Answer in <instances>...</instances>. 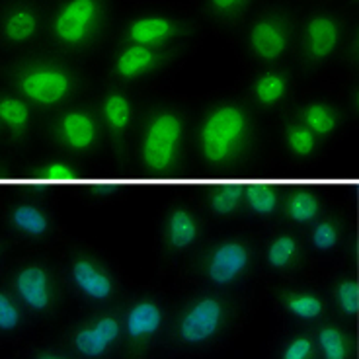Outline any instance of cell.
<instances>
[{"mask_svg": "<svg viewBox=\"0 0 359 359\" xmlns=\"http://www.w3.org/2000/svg\"><path fill=\"white\" fill-rule=\"evenodd\" d=\"M246 119L234 106H223L207 117L201 129V149L207 161L223 162L229 158L233 144L243 137Z\"/></svg>", "mask_w": 359, "mask_h": 359, "instance_id": "cell-1", "label": "cell"}, {"mask_svg": "<svg viewBox=\"0 0 359 359\" xmlns=\"http://www.w3.org/2000/svg\"><path fill=\"white\" fill-rule=\"evenodd\" d=\"M182 137V123L172 114H162L154 119L144 135L143 158L151 170H166L174 161Z\"/></svg>", "mask_w": 359, "mask_h": 359, "instance_id": "cell-2", "label": "cell"}, {"mask_svg": "<svg viewBox=\"0 0 359 359\" xmlns=\"http://www.w3.org/2000/svg\"><path fill=\"white\" fill-rule=\"evenodd\" d=\"M313 341L309 338H295L283 351V359H311Z\"/></svg>", "mask_w": 359, "mask_h": 359, "instance_id": "cell-33", "label": "cell"}, {"mask_svg": "<svg viewBox=\"0 0 359 359\" xmlns=\"http://www.w3.org/2000/svg\"><path fill=\"white\" fill-rule=\"evenodd\" d=\"M20 88L27 98L43 106H53L71 90V79L61 69L39 67L26 72L20 81Z\"/></svg>", "mask_w": 359, "mask_h": 359, "instance_id": "cell-4", "label": "cell"}, {"mask_svg": "<svg viewBox=\"0 0 359 359\" xmlns=\"http://www.w3.org/2000/svg\"><path fill=\"white\" fill-rule=\"evenodd\" d=\"M198 236V226L186 211H174L168 221V241L174 248H186L196 241Z\"/></svg>", "mask_w": 359, "mask_h": 359, "instance_id": "cell-17", "label": "cell"}, {"mask_svg": "<svg viewBox=\"0 0 359 359\" xmlns=\"http://www.w3.org/2000/svg\"><path fill=\"white\" fill-rule=\"evenodd\" d=\"M72 278L74 283L81 287L82 293H86L92 299L104 301L111 295V281L108 276H104L94 264H90L88 260H79L72 268Z\"/></svg>", "mask_w": 359, "mask_h": 359, "instance_id": "cell-12", "label": "cell"}, {"mask_svg": "<svg viewBox=\"0 0 359 359\" xmlns=\"http://www.w3.org/2000/svg\"><path fill=\"white\" fill-rule=\"evenodd\" d=\"M161 309L151 301H141L127 314V332L131 338H147L161 328Z\"/></svg>", "mask_w": 359, "mask_h": 359, "instance_id": "cell-14", "label": "cell"}, {"mask_svg": "<svg viewBox=\"0 0 359 359\" xmlns=\"http://www.w3.org/2000/svg\"><path fill=\"white\" fill-rule=\"evenodd\" d=\"M305 121L309 126L311 133L328 135L332 133L334 126H336V117L330 109L323 106V104H313L309 106L305 111Z\"/></svg>", "mask_w": 359, "mask_h": 359, "instance_id": "cell-22", "label": "cell"}, {"mask_svg": "<svg viewBox=\"0 0 359 359\" xmlns=\"http://www.w3.org/2000/svg\"><path fill=\"white\" fill-rule=\"evenodd\" d=\"M248 203L250 207L260 213V215H269L276 207H278V196L269 188H256L250 189L248 194Z\"/></svg>", "mask_w": 359, "mask_h": 359, "instance_id": "cell-27", "label": "cell"}, {"mask_svg": "<svg viewBox=\"0 0 359 359\" xmlns=\"http://www.w3.org/2000/svg\"><path fill=\"white\" fill-rule=\"evenodd\" d=\"M289 147L293 149V153L299 156H306L313 153L314 149V135L305 129V127H293L289 131Z\"/></svg>", "mask_w": 359, "mask_h": 359, "instance_id": "cell-28", "label": "cell"}, {"mask_svg": "<svg viewBox=\"0 0 359 359\" xmlns=\"http://www.w3.org/2000/svg\"><path fill=\"white\" fill-rule=\"evenodd\" d=\"M0 119L12 129H22L29 119V109L20 100L4 98L0 100Z\"/></svg>", "mask_w": 359, "mask_h": 359, "instance_id": "cell-23", "label": "cell"}, {"mask_svg": "<svg viewBox=\"0 0 359 359\" xmlns=\"http://www.w3.org/2000/svg\"><path fill=\"white\" fill-rule=\"evenodd\" d=\"M119 323L114 316H106L96 323V326L82 328L74 334V348L86 358H100L108 350L109 344H114L119 336Z\"/></svg>", "mask_w": 359, "mask_h": 359, "instance_id": "cell-7", "label": "cell"}, {"mask_svg": "<svg viewBox=\"0 0 359 359\" xmlns=\"http://www.w3.org/2000/svg\"><path fill=\"white\" fill-rule=\"evenodd\" d=\"M74 170L69 168L67 164H51L49 168H45L41 172V178L47 182V180H51V182H74Z\"/></svg>", "mask_w": 359, "mask_h": 359, "instance_id": "cell-34", "label": "cell"}, {"mask_svg": "<svg viewBox=\"0 0 359 359\" xmlns=\"http://www.w3.org/2000/svg\"><path fill=\"white\" fill-rule=\"evenodd\" d=\"M338 303H340V309L346 314H353L358 313V283L355 281H344L340 283V287H338Z\"/></svg>", "mask_w": 359, "mask_h": 359, "instance_id": "cell-29", "label": "cell"}, {"mask_svg": "<svg viewBox=\"0 0 359 359\" xmlns=\"http://www.w3.org/2000/svg\"><path fill=\"white\" fill-rule=\"evenodd\" d=\"M37 18L32 10L16 8L4 20V36L14 43H24L36 34Z\"/></svg>", "mask_w": 359, "mask_h": 359, "instance_id": "cell-16", "label": "cell"}, {"mask_svg": "<svg viewBox=\"0 0 359 359\" xmlns=\"http://www.w3.org/2000/svg\"><path fill=\"white\" fill-rule=\"evenodd\" d=\"M297 244L291 236H279L276 243L269 246L268 260L273 268H285L295 256Z\"/></svg>", "mask_w": 359, "mask_h": 359, "instance_id": "cell-26", "label": "cell"}, {"mask_svg": "<svg viewBox=\"0 0 359 359\" xmlns=\"http://www.w3.org/2000/svg\"><path fill=\"white\" fill-rule=\"evenodd\" d=\"M318 344L324 353V359H348V340L341 330L334 326H326L318 334Z\"/></svg>", "mask_w": 359, "mask_h": 359, "instance_id": "cell-19", "label": "cell"}, {"mask_svg": "<svg viewBox=\"0 0 359 359\" xmlns=\"http://www.w3.org/2000/svg\"><path fill=\"white\" fill-rule=\"evenodd\" d=\"M98 16V0H69L55 18V36L65 45L84 43L92 36Z\"/></svg>", "mask_w": 359, "mask_h": 359, "instance_id": "cell-3", "label": "cell"}, {"mask_svg": "<svg viewBox=\"0 0 359 359\" xmlns=\"http://www.w3.org/2000/svg\"><path fill=\"white\" fill-rule=\"evenodd\" d=\"M289 313H293L299 318H316L323 313V303L313 295H291L285 301Z\"/></svg>", "mask_w": 359, "mask_h": 359, "instance_id": "cell-25", "label": "cell"}, {"mask_svg": "<svg viewBox=\"0 0 359 359\" xmlns=\"http://www.w3.org/2000/svg\"><path fill=\"white\" fill-rule=\"evenodd\" d=\"M248 264V250L241 243H226L219 246L209 262V278L217 285H229L238 278Z\"/></svg>", "mask_w": 359, "mask_h": 359, "instance_id": "cell-6", "label": "cell"}, {"mask_svg": "<svg viewBox=\"0 0 359 359\" xmlns=\"http://www.w3.org/2000/svg\"><path fill=\"white\" fill-rule=\"evenodd\" d=\"M256 98L260 100L262 104H276L283 94H285V79L281 74H264L260 81L254 86Z\"/></svg>", "mask_w": 359, "mask_h": 359, "instance_id": "cell-21", "label": "cell"}, {"mask_svg": "<svg viewBox=\"0 0 359 359\" xmlns=\"http://www.w3.org/2000/svg\"><path fill=\"white\" fill-rule=\"evenodd\" d=\"M176 34V24L164 16H143L129 24L127 36L135 45H158Z\"/></svg>", "mask_w": 359, "mask_h": 359, "instance_id": "cell-11", "label": "cell"}, {"mask_svg": "<svg viewBox=\"0 0 359 359\" xmlns=\"http://www.w3.org/2000/svg\"><path fill=\"white\" fill-rule=\"evenodd\" d=\"M211 4L217 12H233L246 4V0H211Z\"/></svg>", "mask_w": 359, "mask_h": 359, "instance_id": "cell-35", "label": "cell"}, {"mask_svg": "<svg viewBox=\"0 0 359 359\" xmlns=\"http://www.w3.org/2000/svg\"><path fill=\"white\" fill-rule=\"evenodd\" d=\"M12 221L18 226L20 231L32 234V236H39L47 231V219L45 215L32 205H20L14 209L12 213Z\"/></svg>", "mask_w": 359, "mask_h": 359, "instance_id": "cell-18", "label": "cell"}, {"mask_svg": "<svg viewBox=\"0 0 359 359\" xmlns=\"http://www.w3.org/2000/svg\"><path fill=\"white\" fill-rule=\"evenodd\" d=\"M156 65V55L151 47L144 45H129L117 55L116 71L123 79H137Z\"/></svg>", "mask_w": 359, "mask_h": 359, "instance_id": "cell-13", "label": "cell"}, {"mask_svg": "<svg viewBox=\"0 0 359 359\" xmlns=\"http://www.w3.org/2000/svg\"><path fill=\"white\" fill-rule=\"evenodd\" d=\"M223 305L217 299H201L184 314L180 323V336L188 344H201L209 340L221 326Z\"/></svg>", "mask_w": 359, "mask_h": 359, "instance_id": "cell-5", "label": "cell"}, {"mask_svg": "<svg viewBox=\"0 0 359 359\" xmlns=\"http://www.w3.org/2000/svg\"><path fill=\"white\" fill-rule=\"evenodd\" d=\"M338 41L340 27L330 16H314L306 24V51L316 61H323L332 55Z\"/></svg>", "mask_w": 359, "mask_h": 359, "instance_id": "cell-9", "label": "cell"}, {"mask_svg": "<svg viewBox=\"0 0 359 359\" xmlns=\"http://www.w3.org/2000/svg\"><path fill=\"white\" fill-rule=\"evenodd\" d=\"M104 116H106L109 127H114L116 131L126 129L127 123H129V117H131V106H129L126 96L111 94L104 104Z\"/></svg>", "mask_w": 359, "mask_h": 359, "instance_id": "cell-20", "label": "cell"}, {"mask_svg": "<svg viewBox=\"0 0 359 359\" xmlns=\"http://www.w3.org/2000/svg\"><path fill=\"white\" fill-rule=\"evenodd\" d=\"M20 324V313L16 305L4 293H0V330L8 332Z\"/></svg>", "mask_w": 359, "mask_h": 359, "instance_id": "cell-31", "label": "cell"}, {"mask_svg": "<svg viewBox=\"0 0 359 359\" xmlns=\"http://www.w3.org/2000/svg\"><path fill=\"white\" fill-rule=\"evenodd\" d=\"M238 199H241V194L236 189H219L217 194H213L211 205L219 215H229L236 209Z\"/></svg>", "mask_w": 359, "mask_h": 359, "instance_id": "cell-30", "label": "cell"}, {"mask_svg": "<svg viewBox=\"0 0 359 359\" xmlns=\"http://www.w3.org/2000/svg\"><path fill=\"white\" fill-rule=\"evenodd\" d=\"M250 47L260 59L273 61L287 47V36L281 24L273 20H260L250 29Z\"/></svg>", "mask_w": 359, "mask_h": 359, "instance_id": "cell-8", "label": "cell"}, {"mask_svg": "<svg viewBox=\"0 0 359 359\" xmlns=\"http://www.w3.org/2000/svg\"><path fill=\"white\" fill-rule=\"evenodd\" d=\"M61 129H63L65 141L71 144L72 149H79V151L88 149L96 139V129H94L92 119L86 114H81V111L67 114L63 117Z\"/></svg>", "mask_w": 359, "mask_h": 359, "instance_id": "cell-15", "label": "cell"}, {"mask_svg": "<svg viewBox=\"0 0 359 359\" xmlns=\"http://www.w3.org/2000/svg\"><path fill=\"white\" fill-rule=\"evenodd\" d=\"M318 211V203L313 198V194H295L289 199L287 213L297 223H306L311 221Z\"/></svg>", "mask_w": 359, "mask_h": 359, "instance_id": "cell-24", "label": "cell"}, {"mask_svg": "<svg viewBox=\"0 0 359 359\" xmlns=\"http://www.w3.org/2000/svg\"><path fill=\"white\" fill-rule=\"evenodd\" d=\"M16 291L22 301L34 311H43L49 306L51 293H49V279L45 269L37 266L22 269L16 278Z\"/></svg>", "mask_w": 359, "mask_h": 359, "instance_id": "cell-10", "label": "cell"}, {"mask_svg": "<svg viewBox=\"0 0 359 359\" xmlns=\"http://www.w3.org/2000/svg\"><path fill=\"white\" fill-rule=\"evenodd\" d=\"M39 359H61V358H55V355H43V358Z\"/></svg>", "mask_w": 359, "mask_h": 359, "instance_id": "cell-36", "label": "cell"}, {"mask_svg": "<svg viewBox=\"0 0 359 359\" xmlns=\"http://www.w3.org/2000/svg\"><path fill=\"white\" fill-rule=\"evenodd\" d=\"M336 241H338V233H336L334 224L323 223L318 224L313 231V243L318 250H328V248H332L334 244H336Z\"/></svg>", "mask_w": 359, "mask_h": 359, "instance_id": "cell-32", "label": "cell"}]
</instances>
